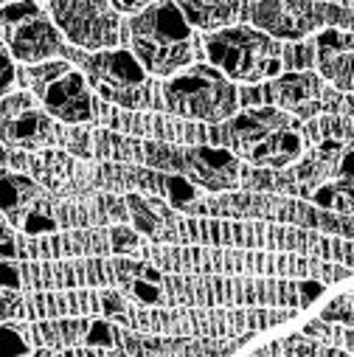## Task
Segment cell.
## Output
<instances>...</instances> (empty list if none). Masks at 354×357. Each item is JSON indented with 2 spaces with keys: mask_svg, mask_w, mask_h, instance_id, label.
<instances>
[{
  "mask_svg": "<svg viewBox=\"0 0 354 357\" xmlns=\"http://www.w3.org/2000/svg\"><path fill=\"white\" fill-rule=\"evenodd\" d=\"M326 3H337V6H346V9H354V0H326Z\"/></svg>",
  "mask_w": 354,
  "mask_h": 357,
  "instance_id": "34",
  "label": "cell"
},
{
  "mask_svg": "<svg viewBox=\"0 0 354 357\" xmlns=\"http://www.w3.org/2000/svg\"><path fill=\"white\" fill-rule=\"evenodd\" d=\"M40 174H43V183L62 197H87L91 195V181H87L84 169L62 152H43Z\"/></svg>",
  "mask_w": 354,
  "mask_h": 357,
  "instance_id": "17",
  "label": "cell"
},
{
  "mask_svg": "<svg viewBox=\"0 0 354 357\" xmlns=\"http://www.w3.org/2000/svg\"><path fill=\"white\" fill-rule=\"evenodd\" d=\"M6 3H15V0H0V6H6Z\"/></svg>",
  "mask_w": 354,
  "mask_h": 357,
  "instance_id": "35",
  "label": "cell"
},
{
  "mask_svg": "<svg viewBox=\"0 0 354 357\" xmlns=\"http://www.w3.org/2000/svg\"><path fill=\"white\" fill-rule=\"evenodd\" d=\"M93 91L127 110L152 107V91H149V73L138 62L132 51L124 48H105L96 54H70Z\"/></svg>",
  "mask_w": 354,
  "mask_h": 357,
  "instance_id": "6",
  "label": "cell"
},
{
  "mask_svg": "<svg viewBox=\"0 0 354 357\" xmlns=\"http://www.w3.org/2000/svg\"><path fill=\"white\" fill-rule=\"evenodd\" d=\"M23 276L17 264H6V259H0V290H20Z\"/></svg>",
  "mask_w": 354,
  "mask_h": 357,
  "instance_id": "28",
  "label": "cell"
},
{
  "mask_svg": "<svg viewBox=\"0 0 354 357\" xmlns=\"http://www.w3.org/2000/svg\"><path fill=\"white\" fill-rule=\"evenodd\" d=\"M6 222L9 220L0 217V259H15L17 256V239Z\"/></svg>",
  "mask_w": 354,
  "mask_h": 357,
  "instance_id": "29",
  "label": "cell"
},
{
  "mask_svg": "<svg viewBox=\"0 0 354 357\" xmlns=\"http://www.w3.org/2000/svg\"><path fill=\"white\" fill-rule=\"evenodd\" d=\"M239 181L250 189L287 192L334 214H354V144L321 138L287 172H245Z\"/></svg>",
  "mask_w": 354,
  "mask_h": 357,
  "instance_id": "1",
  "label": "cell"
},
{
  "mask_svg": "<svg viewBox=\"0 0 354 357\" xmlns=\"http://www.w3.org/2000/svg\"><path fill=\"white\" fill-rule=\"evenodd\" d=\"M343 343H348L354 349V329H343Z\"/></svg>",
  "mask_w": 354,
  "mask_h": 357,
  "instance_id": "33",
  "label": "cell"
},
{
  "mask_svg": "<svg viewBox=\"0 0 354 357\" xmlns=\"http://www.w3.org/2000/svg\"><path fill=\"white\" fill-rule=\"evenodd\" d=\"M206 54L231 82L256 84L273 79L284 68V48L276 37L250 26H225L206 34Z\"/></svg>",
  "mask_w": 354,
  "mask_h": 357,
  "instance_id": "4",
  "label": "cell"
},
{
  "mask_svg": "<svg viewBox=\"0 0 354 357\" xmlns=\"http://www.w3.org/2000/svg\"><path fill=\"white\" fill-rule=\"evenodd\" d=\"M51 15L76 48L105 51L121 40V20L110 0H51Z\"/></svg>",
  "mask_w": 354,
  "mask_h": 357,
  "instance_id": "10",
  "label": "cell"
},
{
  "mask_svg": "<svg viewBox=\"0 0 354 357\" xmlns=\"http://www.w3.org/2000/svg\"><path fill=\"white\" fill-rule=\"evenodd\" d=\"M304 335L309 337H323V340H332V343H343V329L332 326V321H312L304 326Z\"/></svg>",
  "mask_w": 354,
  "mask_h": 357,
  "instance_id": "25",
  "label": "cell"
},
{
  "mask_svg": "<svg viewBox=\"0 0 354 357\" xmlns=\"http://www.w3.org/2000/svg\"><path fill=\"white\" fill-rule=\"evenodd\" d=\"M192 29L217 31L233 23L239 15V0H174Z\"/></svg>",
  "mask_w": 354,
  "mask_h": 357,
  "instance_id": "19",
  "label": "cell"
},
{
  "mask_svg": "<svg viewBox=\"0 0 354 357\" xmlns=\"http://www.w3.org/2000/svg\"><path fill=\"white\" fill-rule=\"evenodd\" d=\"M15 79H17L15 56H12V51L6 48V43L0 40V99L9 96V91L15 87Z\"/></svg>",
  "mask_w": 354,
  "mask_h": 357,
  "instance_id": "23",
  "label": "cell"
},
{
  "mask_svg": "<svg viewBox=\"0 0 354 357\" xmlns=\"http://www.w3.org/2000/svg\"><path fill=\"white\" fill-rule=\"evenodd\" d=\"M315 65L318 73L334 84V91L354 96V31L323 29L315 34Z\"/></svg>",
  "mask_w": 354,
  "mask_h": 357,
  "instance_id": "15",
  "label": "cell"
},
{
  "mask_svg": "<svg viewBox=\"0 0 354 357\" xmlns=\"http://www.w3.org/2000/svg\"><path fill=\"white\" fill-rule=\"evenodd\" d=\"M23 312V298L17 290H0V321H9Z\"/></svg>",
  "mask_w": 354,
  "mask_h": 357,
  "instance_id": "27",
  "label": "cell"
},
{
  "mask_svg": "<svg viewBox=\"0 0 354 357\" xmlns=\"http://www.w3.org/2000/svg\"><path fill=\"white\" fill-rule=\"evenodd\" d=\"M31 346L26 343V337L20 335V329L6 326L0 321V354H29Z\"/></svg>",
  "mask_w": 354,
  "mask_h": 357,
  "instance_id": "22",
  "label": "cell"
},
{
  "mask_svg": "<svg viewBox=\"0 0 354 357\" xmlns=\"http://www.w3.org/2000/svg\"><path fill=\"white\" fill-rule=\"evenodd\" d=\"M48 110L29 93L0 99V141L20 149H45L56 141V127Z\"/></svg>",
  "mask_w": 354,
  "mask_h": 357,
  "instance_id": "14",
  "label": "cell"
},
{
  "mask_svg": "<svg viewBox=\"0 0 354 357\" xmlns=\"http://www.w3.org/2000/svg\"><path fill=\"white\" fill-rule=\"evenodd\" d=\"M295 287H298V293H301L298 307H309V304L323 293V284H321V282H301V284H295Z\"/></svg>",
  "mask_w": 354,
  "mask_h": 357,
  "instance_id": "30",
  "label": "cell"
},
{
  "mask_svg": "<svg viewBox=\"0 0 354 357\" xmlns=\"http://www.w3.org/2000/svg\"><path fill=\"white\" fill-rule=\"evenodd\" d=\"M304 124L279 107H253L211 130V138L259 169H287L304 155Z\"/></svg>",
  "mask_w": 354,
  "mask_h": 357,
  "instance_id": "2",
  "label": "cell"
},
{
  "mask_svg": "<svg viewBox=\"0 0 354 357\" xmlns=\"http://www.w3.org/2000/svg\"><path fill=\"white\" fill-rule=\"evenodd\" d=\"M116 279L121 282V287L127 293H132V298H138L144 304H160L163 301L160 276L152 271L149 264H141V261H116Z\"/></svg>",
  "mask_w": 354,
  "mask_h": 357,
  "instance_id": "20",
  "label": "cell"
},
{
  "mask_svg": "<svg viewBox=\"0 0 354 357\" xmlns=\"http://www.w3.org/2000/svg\"><path fill=\"white\" fill-rule=\"evenodd\" d=\"M127 208L141 234H146L155 242H177L183 239V228L177 214L157 197H144V195H127Z\"/></svg>",
  "mask_w": 354,
  "mask_h": 357,
  "instance_id": "16",
  "label": "cell"
},
{
  "mask_svg": "<svg viewBox=\"0 0 354 357\" xmlns=\"http://www.w3.org/2000/svg\"><path fill=\"white\" fill-rule=\"evenodd\" d=\"M329 113H348L354 116V96H343V93H329Z\"/></svg>",
  "mask_w": 354,
  "mask_h": 357,
  "instance_id": "31",
  "label": "cell"
},
{
  "mask_svg": "<svg viewBox=\"0 0 354 357\" xmlns=\"http://www.w3.org/2000/svg\"><path fill=\"white\" fill-rule=\"evenodd\" d=\"M163 102L180 119L222 124L231 116H236L239 93L233 82L214 65H192L166 79Z\"/></svg>",
  "mask_w": 354,
  "mask_h": 357,
  "instance_id": "5",
  "label": "cell"
},
{
  "mask_svg": "<svg viewBox=\"0 0 354 357\" xmlns=\"http://www.w3.org/2000/svg\"><path fill=\"white\" fill-rule=\"evenodd\" d=\"M144 160L152 169L171 172L186 177L189 183L203 186L208 192H228L239 186L242 166L239 158L220 146H171V144H144Z\"/></svg>",
  "mask_w": 354,
  "mask_h": 357,
  "instance_id": "7",
  "label": "cell"
},
{
  "mask_svg": "<svg viewBox=\"0 0 354 357\" xmlns=\"http://www.w3.org/2000/svg\"><path fill=\"white\" fill-rule=\"evenodd\" d=\"M242 102L245 105L268 102L270 107H279L295 119H315L321 113H329V87L323 84L321 73L293 70V73L268 79V84L261 87L245 91Z\"/></svg>",
  "mask_w": 354,
  "mask_h": 357,
  "instance_id": "12",
  "label": "cell"
},
{
  "mask_svg": "<svg viewBox=\"0 0 354 357\" xmlns=\"http://www.w3.org/2000/svg\"><path fill=\"white\" fill-rule=\"evenodd\" d=\"M29 87L37 96V102L48 110V116L65 121V124H84L93 121L96 105L91 96V87L82 70H76L70 62H37L26 70Z\"/></svg>",
  "mask_w": 354,
  "mask_h": 357,
  "instance_id": "8",
  "label": "cell"
},
{
  "mask_svg": "<svg viewBox=\"0 0 354 357\" xmlns=\"http://www.w3.org/2000/svg\"><path fill=\"white\" fill-rule=\"evenodd\" d=\"M110 3L116 6V12H127V15H138L144 12L149 3H155V0H110Z\"/></svg>",
  "mask_w": 354,
  "mask_h": 357,
  "instance_id": "32",
  "label": "cell"
},
{
  "mask_svg": "<svg viewBox=\"0 0 354 357\" xmlns=\"http://www.w3.org/2000/svg\"><path fill=\"white\" fill-rule=\"evenodd\" d=\"M242 15L264 34L276 40H304L326 26L323 0H256Z\"/></svg>",
  "mask_w": 354,
  "mask_h": 357,
  "instance_id": "13",
  "label": "cell"
},
{
  "mask_svg": "<svg viewBox=\"0 0 354 357\" xmlns=\"http://www.w3.org/2000/svg\"><path fill=\"white\" fill-rule=\"evenodd\" d=\"M0 214L17 231L40 236L59 228L56 200L31 177L0 169Z\"/></svg>",
  "mask_w": 354,
  "mask_h": 357,
  "instance_id": "11",
  "label": "cell"
},
{
  "mask_svg": "<svg viewBox=\"0 0 354 357\" xmlns=\"http://www.w3.org/2000/svg\"><path fill=\"white\" fill-rule=\"evenodd\" d=\"M0 160H6V152H0Z\"/></svg>",
  "mask_w": 354,
  "mask_h": 357,
  "instance_id": "36",
  "label": "cell"
},
{
  "mask_svg": "<svg viewBox=\"0 0 354 357\" xmlns=\"http://www.w3.org/2000/svg\"><path fill=\"white\" fill-rule=\"evenodd\" d=\"M132 54L152 76H171L194 56V34L174 0H155L130 20Z\"/></svg>",
  "mask_w": 354,
  "mask_h": 357,
  "instance_id": "3",
  "label": "cell"
},
{
  "mask_svg": "<svg viewBox=\"0 0 354 357\" xmlns=\"http://www.w3.org/2000/svg\"><path fill=\"white\" fill-rule=\"evenodd\" d=\"M321 318H323V321H332V324H348V326H354V296H340V298H334V301L323 310Z\"/></svg>",
  "mask_w": 354,
  "mask_h": 357,
  "instance_id": "21",
  "label": "cell"
},
{
  "mask_svg": "<svg viewBox=\"0 0 354 357\" xmlns=\"http://www.w3.org/2000/svg\"><path fill=\"white\" fill-rule=\"evenodd\" d=\"M110 239H113V250L116 253H132V250L141 248L138 234H132L130 228H113L110 231Z\"/></svg>",
  "mask_w": 354,
  "mask_h": 357,
  "instance_id": "26",
  "label": "cell"
},
{
  "mask_svg": "<svg viewBox=\"0 0 354 357\" xmlns=\"http://www.w3.org/2000/svg\"><path fill=\"white\" fill-rule=\"evenodd\" d=\"M312 62H315V43H298L293 48H284V65L304 70L312 68Z\"/></svg>",
  "mask_w": 354,
  "mask_h": 357,
  "instance_id": "24",
  "label": "cell"
},
{
  "mask_svg": "<svg viewBox=\"0 0 354 357\" xmlns=\"http://www.w3.org/2000/svg\"><path fill=\"white\" fill-rule=\"evenodd\" d=\"M0 40L6 43L15 59L26 65L48 62L56 54H65L56 23L34 3V0H15L0 6Z\"/></svg>",
  "mask_w": 354,
  "mask_h": 357,
  "instance_id": "9",
  "label": "cell"
},
{
  "mask_svg": "<svg viewBox=\"0 0 354 357\" xmlns=\"http://www.w3.org/2000/svg\"><path fill=\"white\" fill-rule=\"evenodd\" d=\"M40 337L51 343H91V346H110L116 340V329L105 321H59L37 326Z\"/></svg>",
  "mask_w": 354,
  "mask_h": 357,
  "instance_id": "18",
  "label": "cell"
}]
</instances>
